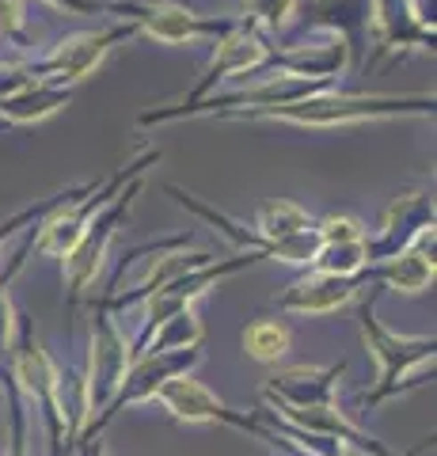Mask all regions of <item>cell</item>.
<instances>
[{"instance_id":"ac0fdd59","label":"cell","mask_w":437,"mask_h":456,"mask_svg":"<svg viewBox=\"0 0 437 456\" xmlns=\"http://www.w3.org/2000/svg\"><path fill=\"white\" fill-rule=\"evenodd\" d=\"M69 456H107V445H103V434H77V441L69 445Z\"/></svg>"},{"instance_id":"8fae6325","label":"cell","mask_w":437,"mask_h":456,"mask_svg":"<svg viewBox=\"0 0 437 456\" xmlns=\"http://www.w3.org/2000/svg\"><path fill=\"white\" fill-rule=\"evenodd\" d=\"M407 107L411 103H396V99H308V103H281L278 110H266V114L304 122V126H335V122L373 118V114H392Z\"/></svg>"},{"instance_id":"52a82bcc","label":"cell","mask_w":437,"mask_h":456,"mask_svg":"<svg viewBox=\"0 0 437 456\" xmlns=\"http://www.w3.org/2000/svg\"><path fill=\"white\" fill-rule=\"evenodd\" d=\"M373 270L365 266L358 274H328V270H308L304 278L289 281L286 289L274 297L278 312H297V316H328V312H338L343 305H350L361 289H369Z\"/></svg>"},{"instance_id":"d6986e66","label":"cell","mask_w":437,"mask_h":456,"mask_svg":"<svg viewBox=\"0 0 437 456\" xmlns=\"http://www.w3.org/2000/svg\"><path fill=\"white\" fill-rule=\"evenodd\" d=\"M0 407H4V392H0Z\"/></svg>"},{"instance_id":"2e32d148","label":"cell","mask_w":437,"mask_h":456,"mask_svg":"<svg viewBox=\"0 0 437 456\" xmlns=\"http://www.w3.org/2000/svg\"><path fill=\"white\" fill-rule=\"evenodd\" d=\"M84 194H88V191H69V194H58V198H53V202H46V206H35V209H27V213H16V217H12V221H0V244L16 236V228L46 221L50 213H58V209H65V206H73L77 198H84Z\"/></svg>"},{"instance_id":"4fadbf2b","label":"cell","mask_w":437,"mask_h":456,"mask_svg":"<svg viewBox=\"0 0 437 456\" xmlns=\"http://www.w3.org/2000/svg\"><path fill=\"white\" fill-rule=\"evenodd\" d=\"M42 224V221H38ZM38 224L27 232V240L20 244V251L12 255V259L4 263V270H0V369H8V354H12V335H16V308H12V301H8V285H12V278L23 270V263H27V255L35 251V232H38Z\"/></svg>"},{"instance_id":"277c9868","label":"cell","mask_w":437,"mask_h":456,"mask_svg":"<svg viewBox=\"0 0 437 456\" xmlns=\"http://www.w3.org/2000/svg\"><path fill=\"white\" fill-rule=\"evenodd\" d=\"M137 187H130L125 194H115L110 202L95 213L92 224L84 228V236L73 244V251L61 255V278H65V297H69V312H73L84 297H88L95 274L103 270L107 263V248L110 240H115L118 224L125 221V213H130V202H134Z\"/></svg>"},{"instance_id":"3957f363","label":"cell","mask_w":437,"mask_h":456,"mask_svg":"<svg viewBox=\"0 0 437 456\" xmlns=\"http://www.w3.org/2000/svg\"><path fill=\"white\" fill-rule=\"evenodd\" d=\"M266 255H259V251H236L232 259H209V263H202V266H190L187 274H179V278H172L167 285H160L157 293L145 301V316H141V331H137V338L130 342V362L141 354V346H145V338L157 331V327L172 316V312H179V308H190V305H198L202 297L209 293V289H217L221 281H229V278H236L239 270H247V266H255V263H263Z\"/></svg>"},{"instance_id":"5bb4252c","label":"cell","mask_w":437,"mask_h":456,"mask_svg":"<svg viewBox=\"0 0 437 456\" xmlns=\"http://www.w3.org/2000/svg\"><path fill=\"white\" fill-rule=\"evenodd\" d=\"M293 331L281 320H255L244 327V350L247 358H255L263 365H278L289 354Z\"/></svg>"},{"instance_id":"8992f818","label":"cell","mask_w":437,"mask_h":456,"mask_svg":"<svg viewBox=\"0 0 437 456\" xmlns=\"http://www.w3.org/2000/svg\"><path fill=\"white\" fill-rule=\"evenodd\" d=\"M125 369H130V342L115 327L110 312L95 301L92 305V354H88V365H84V377H88V422L95 415H103V407L115 399Z\"/></svg>"},{"instance_id":"6da1fadb","label":"cell","mask_w":437,"mask_h":456,"mask_svg":"<svg viewBox=\"0 0 437 456\" xmlns=\"http://www.w3.org/2000/svg\"><path fill=\"white\" fill-rule=\"evenodd\" d=\"M376 297L380 285H369V297L358 308V327L365 335L373 362H376V384L369 392H361V407L376 411L380 403H388L392 395H400L407 388L426 384V369H433L437 338L433 335H396L376 320Z\"/></svg>"},{"instance_id":"7a4b0ae2","label":"cell","mask_w":437,"mask_h":456,"mask_svg":"<svg viewBox=\"0 0 437 456\" xmlns=\"http://www.w3.org/2000/svg\"><path fill=\"white\" fill-rule=\"evenodd\" d=\"M152 399H160L164 411H172L179 422H221V426H232V430H239V434H251V437L266 441V445L281 449L286 456H304L286 434L274 430L271 422H263L259 415H247V411H232L229 403H221V399L209 392L206 384L194 380L190 373L164 380Z\"/></svg>"},{"instance_id":"9a60e30c","label":"cell","mask_w":437,"mask_h":456,"mask_svg":"<svg viewBox=\"0 0 437 456\" xmlns=\"http://www.w3.org/2000/svg\"><path fill=\"white\" fill-rule=\"evenodd\" d=\"M316 270H328V274H358V270L369 266V251H365V236L361 240H343V244H320Z\"/></svg>"},{"instance_id":"9c48e42d","label":"cell","mask_w":437,"mask_h":456,"mask_svg":"<svg viewBox=\"0 0 437 456\" xmlns=\"http://www.w3.org/2000/svg\"><path fill=\"white\" fill-rule=\"evenodd\" d=\"M433 224V202L426 194H403L396 206L388 209L380 232L369 240L365 236V251H369V266L380 259H392L396 251H403L411 240L418 236V228Z\"/></svg>"},{"instance_id":"5b68a950","label":"cell","mask_w":437,"mask_h":456,"mask_svg":"<svg viewBox=\"0 0 437 456\" xmlns=\"http://www.w3.org/2000/svg\"><path fill=\"white\" fill-rule=\"evenodd\" d=\"M263 403H266V411H271V415H274L278 422L293 426V430L331 437V441H338V445L354 449V452H361V456H396L388 445H380V441H376L373 434H365L361 426H358L354 419H350L338 403H304V407H297V403H286V399L271 395L266 388H263ZM426 445H430V441H422L418 449L403 452V456H418Z\"/></svg>"},{"instance_id":"e0dca14e","label":"cell","mask_w":437,"mask_h":456,"mask_svg":"<svg viewBox=\"0 0 437 456\" xmlns=\"http://www.w3.org/2000/svg\"><path fill=\"white\" fill-rule=\"evenodd\" d=\"M316 232H320V244H343V240H361L365 228L354 217H323L316 221Z\"/></svg>"},{"instance_id":"7c38bea8","label":"cell","mask_w":437,"mask_h":456,"mask_svg":"<svg viewBox=\"0 0 437 456\" xmlns=\"http://www.w3.org/2000/svg\"><path fill=\"white\" fill-rule=\"evenodd\" d=\"M206 342V327H202V320H198V312H194V305L190 308H179V312H172L157 331H152L149 338H145V346H141V354H149V350H182V346H202Z\"/></svg>"},{"instance_id":"ba28073f","label":"cell","mask_w":437,"mask_h":456,"mask_svg":"<svg viewBox=\"0 0 437 456\" xmlns=\"http://www.w3.org/2000/svg\"><path fill=\"white\" fill-rule=\"evenodd\" d=\"M433 248H437V228L426 224L418 228V236L407 244L403 251H396L392 259L373 263V281L388 285L396 293H426L433 278H437V263H433Z\"/></svg>"},{"instance_id":"30bf717a","label":"cell","mask_w":437,"mask_h":456,"mask_svg":"<svg viewBox=\"0 0 437 456\" xmlns=\"http://www.w3.org/2000/svg\"><path fill=\"white\" fill-rule=\"evenodd\" d=\"M346 373V362L335 365H289L266 380V392L286 399V403H338V380Z\"/></svg>"}]
</instances>
